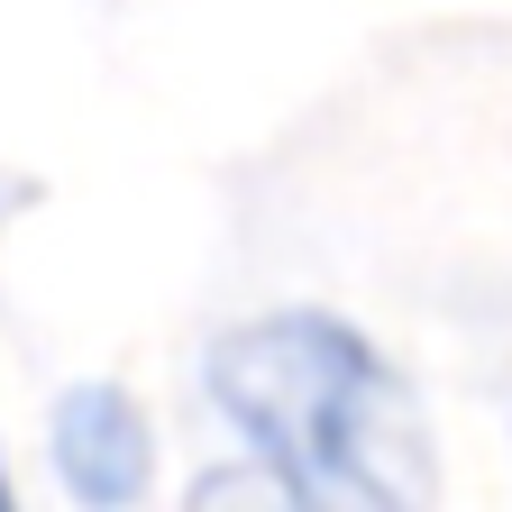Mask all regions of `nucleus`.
Masks as SVG:
<instances>
[{
	"label": "nucleus",
	"instance_id": "f257e3e1",
	"mask_svg": "<svg viewBox=\"0 0 512 512\" xmlns=\"http://www.w3.org/2000/svg\"><path fill=\"white\" fill-rule=\"evenodd\" d=\"M229 458L302 512H439L448 458L412 366L339 302H256L192 357Z\"/></svg>",
	"mask_w": 512,
	"mask_h": 512
},
{
	"label": "nucleus",
	"instance_id": "f03ea898",
	"mask_svg": "<svg viewBox=\"0 0 512 512\" xmlns=\"http://www.w3.org/2000/svg\"><path fill=\"white\" fill-rule=\"evenodd\" d=\"M46 476L74 512H147L165 485V430L138 384L119 375H74L46 403Z\"/></svg>",
	"mask_w": 512,
	"mask_h": 512
},
{
	"label": "nucleus",
	"instance_id": "7ed1b4c3",
	"mask_svg": "<svg viewBox=\"0 0 512 512\" xmlns=\"http://www.w3.org/2000/svg\"><path fill=\"white\" fill-rule=\"evenodd\" d=\"M192 512H302L293 494H275L266 476H247L238 458L211 467V476H192Z\"/></svg>",
	"mask_w": 512,
	"mask_h": 512
},
{
	"label": "nucleus",
	"instance_id": "20e7f679",
	"mask_svg": "<svg viewBox=\"0 0 512 512\" xmlns=\"http://www.w3.org/2000/svg\"><path fill=\"white\" fill-rule=\"evenodd\" d=\"M0 512H28V494H19V467H10V439H0Z\"/></svg>",
	"mask_w": 512,
	"mask_h": 512
}]
</instances>
